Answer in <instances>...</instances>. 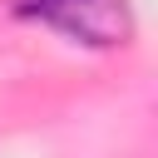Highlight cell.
Instances as JSON below:
<instances>
[{
	"label": "cell",
	"mask_w": 158,
	"mask_h": 158,
	"mask_svg": "<svg viewBox=\"0 0 158 158\" xmlns=\"http://www.w3.org/2000/svg\"><path fill=\"white\" fill-rule=\"evenodd\" d=\"M20 20L49 25L74 44H94V49H114L128 44L133 35V15L128 0H10Z\"/></svg>",
	"instance_id": "1"
}]
</instances>
